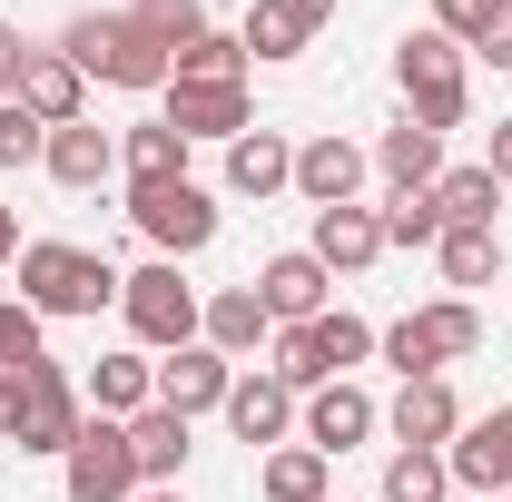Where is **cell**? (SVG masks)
I'll return each instance as SVG.
<instances>
[{
    "label": "cell",
    "mask_w": 512,
    "mask_h": 502,
    "mask_svg": "<svg viewBox=\"0 0 512 502\" xmlns=\"http://www.w3.org/2000/svg\"><path fill=\"white\" fill-rule=\"evenodd\" d=\"M119 266L89 247H60V237H40V247H20V306L30 315H99L119 306Z\"/></svg>",
    "instance_id": "cell-2"
},
{
    "label": "cell",
    "mask_w": 512,
    "mask_h": 502,
    "mask_svg": "<svg viewBox=\"0 0 512 502\" xmlns=\"http://www.w3.org/2000/svg\"><path fill=\"white\" fill-rule=\"evenodd\" d=\"M0 384H10V443H20V453H69V443H79L89 414H79L69 365L40 355V365H20V375H0Z\"/></svg>",
    "instance_id": "cell-3"
},
{
    "label": "cell",
    "mask_w": 512,
    "mask_h": 502,
    "mask_svg": "<svg viewBox=\"0 0 512 502\" xmlns=\"http://www.w3.org/2000/svg\"><path fill=\"white\" fill-rule=\"evenodd\" d=\"M227 424H237V443H286L296 394H286L276 375H237V384H227Z\"/></svg>",
    "instance_id": "cell-22"
},
{
    "label": "cell",
    "mask_w": 512,
    "mask_h": 502,
    "mask_svg": "<svg viewBox=\"0 0 512 502\" xmlns=\"http://www.w3.org/2000/svg\"><path fill=\"white\" fill-rule=\"evenodd\" d=\"M40 168H50V178H60L69 197H89L99 178H109V168H119V138H109V128H89V119H69V128H50Z\"/></svg>",
    "instance_id": "cell-15"
},
{
    "label": "cell",
    "mask_w": 512,
    "mask_h": 502,
    "mask_svg": "<svg viewBox=\"0 0 512 502\" xmlns=\"http://www.w3.org/2000/svg\"><path fill=\"white\" fill-rule=\"evenodd\" d=\"M20 365H40V315L20 296H0V375H20Z\"/></svg>",
    "instance_id": "cell-36"
},
{
    "label": "cell",
    "mask_w": 512,
    "mask_h": 502,
    "mask_svg": "<svg viewBox=\"0 0 512 502\" xmlns=\"http://www.w3.org/2000/svg\"><path fill=\"white\" fill-rule=\"evenodd\" d=\"M60 463H69V502H128L138 493V443H128V424H109V414H89Z\"/></svg>",
    "instance_id": "cell-7"
},
{
    "label": "cell",
    "mask_w": 512,
    "mask_h": 502,
    "mask_svg": "<svg viewBox=\"0 0 512 502\" xmlns=\"http://www.w3.org/2000/svg\"><path fill=\"white\" fill-rule=\"evenodd\" d=\"M375 168L394 178V188H434V178H444V138H434L424 119H394L375 138Z\"/></svg>",
    "instance_id": "cell-23"
},
{
    "label": "cell",
    "mask_w": 512,
    "mask_h": 502,
    "mask_svg": "<svg viewBox=\"0 0 512 502\" xmlns=\"http://www.w3.org/2000/svg\"><path fill=\"white\" fill-rule=\"evenodd\" d=\"M256 493L266 502H325V453L316 443H276L266 473H256Z\"/></svg>",
    "instance_id": "cell-26"
},
{
    "label": "cell",
    "mask_w": 512,
    "mask_h": 502,
    "mask_svg": "<svg viewBox=\"0 0 512 502\" xmlns=\"http://www.w3.org/2000/svg\"><path fill=\"white\" fill-rule=\"evenodd\" d=\"M119 168H128V188H168V178H188V138L168 119H148L119 138Z\"/></svg>",
    "instance_id": "cell-24"
},
{
    "label": "cell",
    "mask_w": 512,
    "mask_h": 502,
    "mask_svg": "<svg viewBox=\"0 0 512 502\" xmlns=\"http://www.w3.org/2000/svg\"><path fill=\"white\" fill-rule=\"evenodd\" d=\"M434 256H444L453 286H493V266H503V227H444Z\"/></svg>",
    "instance_id": "cell-29"
},
{
    "label": "cell",
    "mask_w": 512,
    "mask_h": 502,
    "mask_svg": "<svg viewBox=\"0 0 512 502\" xmlns=\"http://www.w3.org/2000/svg\"><path fill=\"white\" fill-rule=\"evenodd\" d=\"M365 168H375V158H365L355 138H335V128H325V138L296 148V197H306V207H355Z\"/></svg>",
    "instance_id": "cell-8"
},
{
    "label": "cell",
    "mask_w": 512,
    "mask_h": 502,
    "mask_svg": "<svg viewBox=\"0 0 512 502\" xmlns=\"http://www.w3.org/2000/svg\"><path fill=\"white\" fill-rule=\"evenodd\" d=\"M138 30L168 40V60H178L188 40H207V10H197V0H138Z\"/></svg>",
    "instance_id": "cell-35"
},
{
    "label": "cell",
    "mask_w": 512,
    "mask_h": 502,
    "mask_svg": "<svg viewBox=\"0 0 512 502\" xmlns=\"http://www.w3.org/2000/svg\"><path fill=\"white\" fill-rule=\"evenodd\" d=\"M434 237H444L434 188H394V207H384V247H434Z\"/></svg>",
    "instance_id": "cell-31"
},
{
    "label": "cell",
    "mask_w": 512,
    "mask_h": 502,
    "mask_svg": "<svg viewBox=\"0 0 512 502\" xmlns=\"http://www.w3.org/2000/svg\"><path fill=\"white\" fill-rule=\"evenodd\" d=\"M325 276H365L384 256V217L375 207H316V247H306Z\"/></svg>",
    "instance_id": "cell-12"
},
{
    "label": "cell",
    "mask_w": 512,
    "mask_h": 502,
    "mask_svg": "<svg viewBox=\"0 0 512 502\" xmlns=\"http://www.w3.org/2000/svg\"><path fill=\"white\" fill-rule=\"evenodd\" d=\"M325 286H335V276H325L306 247H296V256H266V276H256V296H266L276 325H316V315H325Z\"/></svg>",
    "instance_id": "cell-16"
},
{
    "label": "cell",
    "mask_w": 512,
    "mask_h": 502,
    "mask_svg": "<svg viewBox=\"0 0 512 502\" xmlns=\"http://www.w3.org/2000/svg\"><path fill=\"white\" fill-rule=\"evenodd\" d=\"M40 148H50V128L30 119L20 99H0V168H40Z\"/></svg>",
    "instance_id": "cell-37"
},
{
    "label": "cell",
    "mask_w": 512,
    "mask_h": 502,
    "mask_svg": "<svg viewBox=\"0 0 512 502\" xmlns=\"http://www.w3.org/2000/svg\"><path fill=\"white\" fill-rule=\"evenodd\" d=\"M89 404H99L109 424H138V414L158 404V365H148V355H99V365H89Z\"/></svg>",
    "instance_id": "cell-21"
},
{
    "label": "cell",
    "mask_w": 512,
    "mask_h": 502,
    "mask_svg": "<svg viewBox=\"0 0 512 502\" xmlns=\"http://www.w3.org/2000/svg\"><path fill=\"white\" fill-rule=\"evenodd\" d=\"M227 188H237V197H276V188H296V148H286L276 128L227 138Z\"/></svg>",
    "instance_id": "cell-20"
},
{
    "label": "cell",
    "mask_w": 512,
    "mask_h": 502,
    "mask_svg": "<svg viewBox=\"0 0 512 502\" xmlns=\"http://www.w3.org/2000/svg\"><path fill=\"white\" fill-rule=\"evenodd\" d=\"M453 493V463L434 443H404L394 463H384V502H444Z\"/></svg>",
    "instance_id": "cell-28"
},
{
    "label": "cell",
    "mask_w": 512,
    "mask_h": 502,
    "mask_svg": "<svg viewBox=\"0 0 512 502\" xmlns=\"http://www.w3.org/2000/svg\"><path fill=\"white\" fill-rule=\"evenodd\" d=\"M266 335H276V315H266V296H256V286H227V296H207V315H197V345H217L227 365H237V355H256Z\"/></svg>",
    "instance_id": "cell-17"
},
{
    "label": "cell",
    "mask_w": 512,
    "mask_h": 502,
    "mask_svg": "<svg viewBox=\"0 0 512 502\" xmlns=\"http://www.w3.org/2000/svg\"><path fill=\"white\" fill-rule=\"evenodd\" d=\"M10 256H20V217L0 207V266H10Z\"/></svg>",
    "instance_id": "cell-42"
},
{
    "label": "cell",
    "mask_w": 512,
    "mask_h": 502,
    "mask_svg": "<svg viewBox=\"0 0 512 502\" xmlns=\"http://www.w3.org/2000/svg\"><path fill=\"white\" fill-rule=\"evenodd\" d=\"M227 384H237V365H227V355H217V345H178V355H168V365H158V404H168V414H207V404H227Z\"/></svg>",
    "instance_id": "cell-11"
},
{
    "label": "cell",
    "mask_w": 512,
    "mask_h": 502,
    "mask_svg": "<svg viewBox=\"0 0 512 502\" xmlns=\"http://www.w3.org/2000/svg\"><path fill=\"white\" fill-rule=\"evenodd\" d=\"M128 502H188V493H178V483H138Z\"/></svg>",
    "instance_id": "cell-43"
},
{
    "label": "cell",
    "mask_w": 512,
    "mask_h": 502,
    "mask_svg": "<svg viewBox=\"0 0 512 502\" xmlns=\"http://www.w3.org/2000/svg\"><path fill=\"white\" fill-rule=\"evenodd\" d=\"M128 443H138V483H178V473H188V414L148 404V414L128 424Z\"/></svg>",
    "instance_id": "cell-25"
},
{
    "label": "cell",
    "mask_w": 512,
    "mask_h": 502,
    "mask_svg": "<svg viewBox=\"0 0 512 502\" xmlns=\"http://www.w3.org/2000/svg\"><path fill=\"white\" fill-rule=\"evenodd\" d=\"M60 50L79 60V79H109V89H168V79H178L168 40H148L138 10H89V20H69Z\"/></svg>",
    "instance_id": "cell-1"
},
{
    "label": "cell",
    "mask_w": 512,
    "mask_h": 502,
    "mask_svg": "<svg viewBox=\"0 0 512 502\" xmlns=\"http://www.w3.org/2000/svg\"><path fill=\"white\" fill-rule=\"evenodd\" d=\"M276 384H286V394L335 384V375H325V355H316V325H286V335H276Z\"/></svg>",
    "instance_id": "cell-33"
},
{
    "label": "cell",
    "mask_w": 512,
    "mask_h": 502,
    "mask_svg": "<svg viewBox=\"0 0 512 502\" xmlns=\"http://www.w3.org/2000/svg\"><path fill=\"white\" fill-rule=\"evenodd\" d=\"M483 20H493V0H434V30H444L453 50H463V40H483Z\"/></svg>",
    "instance_id": "cell-38"
},
{
    "label": "cell",
    "mask_w": 512,
    "mask_h": 502,
    "mask_svg": "<svg viewBox=\"0 0 512 502\" xmlns=\"http://www.w3.org/2000/svg\"><path fill=\"white\" fill-rule=\"evenodd\" d=\"M483 168H493V178L512 188V119H493V158H483Z\"/></svg>",
    "instance_id": "cell-41"
},
{
    "label": "cell",
    "mask_w": 512,
    "mask_h": 502,
    "mask_svg": "<svg viewBox=\"0 0 512 502\" xmlns=\"http://www.w3.org/2000/svg\"><path fill=\"white\" fill-rule=\"evenodd\" d=\"M10 99H20V109H30L40 128H69L79 109H89V79H79V60H69V50H30Z\"/></svg>",
    "instance_id": "cell-10"
},
{
    "label": "cell",
    "mask_w": 512,
    "mask_h": 502,
    "mask_svg": "<svg viewBox=\"0 0 512 502\" xmlns=\"http://www.w3.org/2000/svg\"><path fill=\"white\" fill-rule=\"evenodd\" d=\"M434 207H444V227H493L503 178H493V168H444V178H434Z\"/></svg>",
    "instance_id": "cell-27"
},
{
    "label": "cell",
    "mask_w": 512,
    "mask_h": 502,
    "mask_svg": "<svg viewBox=\"0 0 512 502\" xmlns=\"http://www.w3.org/2000/svg\"><path fill=\"white\" fill-rule=\"evenodd\" d=\"M128 217H138V237L168 256H197L207 237H217V197L197 188V178H168V188H128Z\"/></svg>",
    "instance_id": "cell-6"
},
{
    "label": "cell",
    "mask_w": 512,
    "mask_h": 502,
    "mask_svg": "<svg viewBox=\"0 0 512 502\" xmlns=\"http://www.w3.org/2000/svg\"><path fill=\"white\" fill-rule=\"evenodd\" d=\"M453 483H473V493H512V404H493V414H473L463 434H453Z\"/></svg>",
    "instance_id": "cell-9"
},
{
    "label": "cell",
    "mask_w": 512,
    "mask_h": 502,
    "mask_svg": "<svg viewBox=\"0 0 512 502\" xmlns=\"http://www.w3.org/2000/svg\"><path fill=\"white\" fill-rule=\"evenodd\" d=\"M414 325L434 335V355H444V365H453V355H473V345H483V315L463 306V296H444V306H424Z\"/></svg>",
    "instance_id": "cell-34"
},
{
    "label": "cell",
    "mask_w": 512,
    "mask_h": 502,
    "mask_svg": "<svg viewBox=\"0 0 512 502\" xmlns=\"http://www.w3.org/2000/svg\"><path fill=\"white\" fill-rule=\"evenodd\" d=\"M168 128H178V138H247V89L168 79Z\"/></svg>",
    "instance_id": "cell-18"
},
{
    "label": "cell",
    "mask_w": 512,
    "mask_h": 502,
    "mask_svg": "<svg viewBox=\"0 0 512 502\" xmlns=\"http://www.w3.org/2000/svg\"><path fill=\"white\" fill-rule=\"evenodd\" d=\"M365 434H375V394H365V384H316V394H306V443H316L325 463L355 453Z\"/></svg>",
    "instance_id": "cell-13"
},
{
    "label": "cell",
    "mask_w": 512,
    "mask_h": 502,
    "mask_svg": "<svg viewBox=\"0 0 512 502\" xmlns=\"http://www.w3.org/2000/svg\"><path fill=\"white\" fill-rule=\"evenodd\" d=\"M325 20H335V0H256L247 10V60H296Z\"/></svg>",
    "instance_id": "cell-14"
},
{
    "label": "cell",
    "mask_w": 512,
    "mask_h": 502,
    "mask_svg": "<svg viewBox=\"0 0 512 502\" xmlns=\"http://www.w3.org/2000/svg\"><path fill=\"white\" fill-rule=\"evenodd\" d=\"M119 315H128L138 345L178 355V345H197V315H207V306H197V286H178V266L158 256V266H138V276L119 286Z\"/></svg>",
    "instance_id": "cell-5"
},
{
    "label": "cell",
    "mask_w": 512,
    "mask_h": 502,
    "mask_svg": "<svg viewBox=\"0 0 512 502\" xmlns=\"http://www.w3.org/2000/svg\"><path fill=\"white\" fill-rule=\"evenodd\" d=\"M178 79H197V89H247V40H227V30L188 40L178 50Z\"/></svg>",
    "instance_id": "cell-30"
},
{
    "label": "cell",
    "mask_w": 512,
    "mask_h": 502,
    "mask_svg": "<svg viewBox=\"0 0 512 502\" xmlns=\"http://www.w3.org/2000/svg\"><path fill=\"white\" fill-rule=\"evenodd\" d=\"M493 502H512V493H493Z\"/></svg>",
    "instance_id": "cell-44"
},
{
    "label": "cell",
    "mask_w": 512,
    "mask_h": 502,
    "mask_svg": "<svg viewBox=\"0 0 512 502\" xmlns=\"http://www.w3.org/2000/svg\"><path fill=\"white\" fill-rule=\"evenodd\" d=\"M493 69H512V0H493V20H483V40H473Z\"/></svg>",
    "instance_id": "cell-39"
},
{
    "label": "cell",
    "mask_w": 512,
    "mask_h": 502,
    "mask_svg": "<svg viewBox=\"0 0 512 502\" xmlns=\"http://www.w3.org/2000/svg\"><path fill=\"white\" fill-rule=\"evenodd\" d=\"M394 79H404V99H414L404 119H424L434 138L463 128V50H453L444 30H404V40H394Z\"/></svg>",
    "instance_id": "cell-4"
},
{
    "label": "cell",
    "mask_w": 512,
    "mask_h": 502,
    "mask_svg": "<svg viewBox=\"0 0 512 502\" xmlns=\"http://www.w3.org/2000/svg\"><path fill=\"white\" fill-rule=\"evenodd\" d=\"M20 60H30V50H20V30H10V20H0V99H10V89H20Z\"/></svg>",
    "instance_id": "cell-40"
},
{
    "label": "cell",
    "mask_w": 512,
    "mask_h": 502,
    "mask_svg": "<svg viewBox=\"0 0 512 502\" xmlns=\"http://www.w3.org/2000/svg\"><path fill=\"white\" fill-rule=\"evenodd\" d=\"M453 434H463V404H453L444 375H414L394 394V443H434V453H444Z\"/></svg>",
    "instance_id": "cell-19"
},
{
    "label": "cell",
    "mask_w": 512,
    "mask_h": 502,
    "mask_svg": "<svg viewBox=\"0 0 512 502\" xmlns=\"http://www.w3.org/2000/svg\"><path fill=\"white\" fill-rule=\"evenodd\" d=\"M316 355H325V375L365 365V355H375V325H365V315H345V306H325V315H316Z\"/></svg>",
    "instance_id": "cell-32"
}]
</instances>
